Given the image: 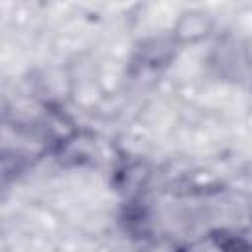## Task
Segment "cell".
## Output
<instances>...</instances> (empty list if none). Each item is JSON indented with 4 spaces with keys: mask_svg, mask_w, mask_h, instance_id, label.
I'll return each instance as SVG.
<instances>
[{
    "mask_svg": "<svg viewBox=\"0 0 252 252\" xmlns=\"http://www.w3.org/2000/svg\"><path fill=\"white\" fill-rule=\"evenodd\" d=\"M215 18L203 8H189L179 12L171 26V43L179 47H191L207 41L215 32Z\"/></svg>",
    "mask_w": 252,
    "mask_h": 252,
    "instance_id": "6da1fadb",
    "label": "cell"
}]
</instances>
